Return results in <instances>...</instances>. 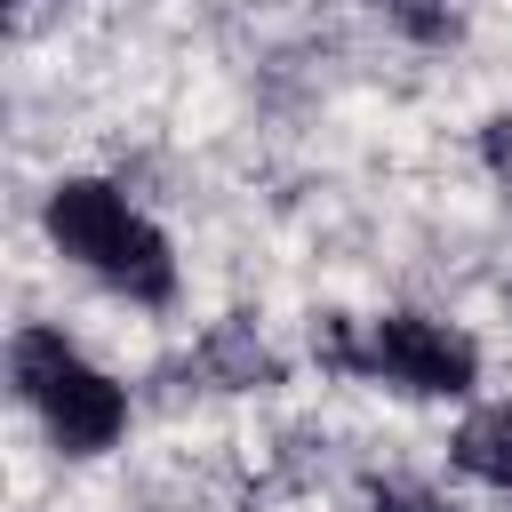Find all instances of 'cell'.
<instances>
[{
    "label": "cell",
    "instance_id": "obj_6",
    "mask_svg": "<svg viewBox=\"0 0 512 512\" xmlns=\"http://www.w3.org/2000/svg\"><path fill=\"white\" fill-rule=\"evenodd\" d=\"M376 8H384V24H400L424 48H440V40L464 32V0H376Z\"/></svg>",
    "mask_w": 512,
    "mask_h": 512
},
{
    "label": "cell",
    "instance_id": "obj_1",
    "mask_svg": "<svg viewBox=\"0 0 512 512\" xmlns=\"http://www.w3.org/2000/svg\"><path fill=\"white\" fill-rule=\"evenodd\" d=\"M40 224H48L56 256L80 264L96 288H112V296H128V304H144V312L176 304V248H168V232H160L120 184H104V176H64V184H48Z\"/></svg>",
    "mask_w": 512,
    "mask_h": 512
},
{
    "label": "cell",
    "instance_id": "obj_4",
    "mask_svg": "<svg viewBox=\"0 0 512 512\" xmlns=\"http://www.w3.org/2000/svg\"><path fill=\"white\" fill-rule=\"evenodd\" d=\"M448 456H456V472H464V480H480V488L512 496V400H480V408L456 424Z\"/></svg>",
    "mask_w": 512,
    "mask_h": 512
},
{
    "label": "cell",
    "instance_id": "obj_8",
    "mask_svg": "<svg viewBox=\"0 0 512 512\" xmlns=\"http://www.w3.org/2000/svg\"><path fill=\"white\" fill-rule=\"evenodd\" d=\"M480 160H488V176H496V184H504V192H512V112H504V120H488V128H480Z\"/></svg>",
    "mask_w": 512,
    "mask_h": 512
},
{
    "label": "cell",
    "instance_id": "obj_3",
    "mask_svg": "<svg viewBox=\"0 0 512 512\" xmlns=\"http://www.w3.org/2000/svg\"><path fill=\"white\" fill-rule=\"evenodd\" d=\"M8 384L64 456H104L128 432V392L48 320H24L8 336Z\"/></svg>",
    "mask_w": 512,
    "mask_h": 512
},
{
    "label": "cell",
    "instance_id": "obj_5",
    "mask_svg": "<svg viewBox=\"0 0 512 512\" xmlns=\"http://www.w3.org/2000/svg\"><path fill=\"white\" fill-rule=\"evenodd\" d=\"M200 360H208L232 392H240V384H272V376H280V368H272V352L256 344V328H248V320H224V328L208 336V352H200Z\"/></svg>",
    "mask_w": 512,
    "mask_h": 512
},
{
    "label": "cell",
    "instance_id": "obj_2",
    "mask_svg": "<svg viewBox=\"0 0 512 512\" xmlns=\"http://www.w3.org/2000/svg\"><path fill=\"white\" fill-rule=\"evenodd\" d=\"M320 368L360 376V384H392L416 400H464L480 384V344L432 312H376V320H320L312 328Z\"/></svg>",
    "mask_w": 512,
    "mask_h": 512
},
{
    "label": "cell",
    "instance_id": "obj_7",
    "mask_svg": "<svg viewBox=\"0 0 512 512\" xmlns=\"http://www.w3.org/2000/svg\"><path fill=\"white\" fill-rule=\"evenodd\" d=\"M368 512H456L440 488H424V480H376L368 488Z\"/></svg>",
    "mask_w": 512,
    "mask_h": 512
}]
</instances>
